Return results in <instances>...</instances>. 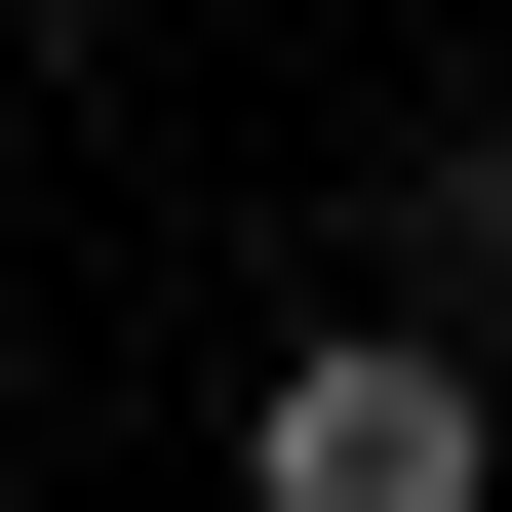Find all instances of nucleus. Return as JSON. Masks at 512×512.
<instances>
[{
    "label": "nucleus",
    "mask_w": 512,
    "mask_h": 512,
    "mask_svg": "<svg viewBox=\"0 0 512 512\" xmlns=\"http://www.w3.org/2000/svg\"><path fill=\"white\" fill-rule=\"evenodd\" d=\"M473 473H512V394H473L434 316H316L276 434H237V512H473Z\"/></svg>",
    "instance_id": "f257e3e1"
}]
</instances>
